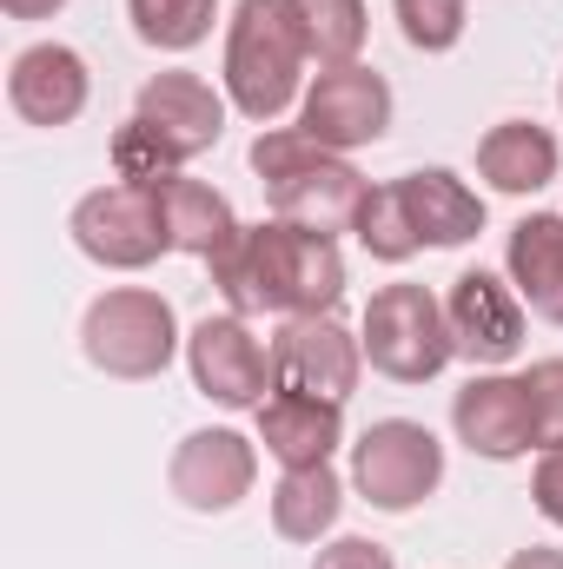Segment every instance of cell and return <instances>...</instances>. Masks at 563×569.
<instances>
[{
  "instance_id": "6da1fadb",
  "label": "cell",
  "mask_w": 563,
  "mask_h": 569,
  "mask_svg": "<svg viewBox=\"0 0 563 569\" xmlns=\"http://www.w3.org/2000/svg\"><path fill=\"white\" fill-rule=\"evenodd\" d=\"M213 284L239 318H253V311L312 318V311H338L345 252H338V239H325L312 226L259 219V226H239V239L213 259Z\"/></svg>"
},
{
  "instance_id": "7a4b0ae2",
  "label": "cell",
  "mask_w": 563,
  "mask_h": 569,
  "mask_svg": "<svg viewBox=\"0 0 563 569\" xmlns=\"http://www.w3.org/2000/svg\"><path fill=\"white\" fill-rule=\"evenodd\" d=\"M253 172L273 199V219H292V226H312L325 239L352 232L358 226V206H365V179L345 152L318 146L312 133L298 127H273L253 140Z\"/></svg>"
},
{
  "instance_id": "3957f363",
  "label": "cell",
  "mask_w": 563,
  "mask_h": 569,
  "mask_svg": "<svg viewBox=\"0 0 563 569\" xmlns=\"http://www.w3.org/2000/svg\"><path fill=\"white\" fill-rule=\"evenodd\" d=\"M305 87V40L292 0H239L226 20V100L246 120H279Z\"/></svg>"
},
{
  "instance_id": "277c9868",
  "label": "cell",
  "mask_w": 563,
  "mask_h": 569,
  "mask_svg": "<svg viewBox=\"0 0 563 569\" xmlns=\"http://www.w3.org/2000/svg\"><path fill=\"white\" fill-rule=\"evenodd\" d=\"M80 351L93 371L107 378H127V385H146L172 365L179 351V318L159 291L146 284H120V291H100L80 318Z\"/></svg>"
},
{
  "instance_id": "5b68a950",
  "label": "cell",
  "mask_w": 563,
  "mask_h": 569,
  "mask_svg": "<svg viewBox=\"0 0 563 569\" xmlns=\"http://www.w3.org/2000/svg\"><path fill=\"white\" fill-rule=\"evenodd\" d=\"M358 345H365L372 371H385L392 385H431L457 358L444 298H431V284H385V291H372Z\"/></svg>"
},
{
  "instance_id": "8992f818",
  "label": "cell",
  "mask_w": 563,
  "mask_h": 569,
  "mask_svg": "<svg viewBox=\"0 0 563 569\" xmlns=\"http://www.w3.org/2000/svg\"><path fill=\"white\" fill-rule=\"evenodd\" d=\"M73 246L107 266V272H146L152 259L172 252V226H166V206H159V186H134V179H113L100 192H87L67 219Z\"/></svg>"
},
{
  "instance_id": "52a82bcc",
  "label": "cell",
  "mask_w": 563,
  "mask_h": 569,
  "mask_svg": "<svg viewBox=\"0 0 563 569\" xmlns=\"http://www.w3.org/2000/svg\"><path fill=\"white\" fill-rule=\"evenodd\" d=\"M437 483H444V443L412 418H385L352 443V490L385 517L418 510Z\"/></svg>"
},
{
  "instance_id": "ba28073f",
  "label": "cell",
  "mask_w": 563,
  "mask_h": 569,
  "mask_svg": "<svg viewBox=\"0 0 563 569\" xmlns=\"http://www.w3.org/2000/svg\"><path fill=\"white\" fill-rule=\"evenodd\" d=\"M186 365H192L199 398H213L219 411H259V405L279 391V378H273V345H259L239 311L199 318L192 338H186Z\"/></svg>"
},
{
  "instance_id": "9c48e42d",
  "label": "cell",
  "mask_w": 563,
  "mask_h": 569,
  "mask_svg": "<svg viewBox=\"0 0 563 569\" xmlns=\"http://www.w3.org/2000/svg\"><path fill=\"white\" fill-rule=\"evenodd\" d=\"M358 371H365V345H358L332 311L285 318L279 338H273V378H279V391L345 405V398L358 391Z\"/></svg>"
},
{
  "instance_id": "30bf717a",
  "label": "cell",
  "mask_w": 563,
  "mask_h": 569,
  "mask_svg": "<svg viewBox=\"0 0 563 569\" xmlns=\"http://www.w3.org/2000/svg\"><path fill=\"white\" fill-rule=\"evenodd\" d=\"M298 133H312L332 152H358L392 133V87L372 67H332L298 100Z\"/></svg>"
},
{
  "instance_id": "8fae6325",
  "label": "cell",
  "mask_w": 563,
  "mask_h": 569,
  "mask_svg": "<svg viewBox=\"0 0 563 569\" xmlns=\"http://www.w3.org/2000/svg\"><path fill=\"white\" fill-rule=\"evenodd\" d=\"M444 318H451L457 358H471L477 371H497V365H511L524 351V298H517V284H504L484 266L451 279Z\"/></svg>"
},
{
  "instance_id": "7c38bea8",
  "label": "cell",
  "mask_w": 563,
  "mask_h": 569,
  "mask_svg": "<svg viewBox=\"0 0 563 569\" xmlns=\"http://www.w3.org/2000/svg\"><path fill=\"white\" fill-rule=\"evenodd\" d=\"M253 477H259V450L239 430H192L166 463L172 497L186 510H199V517H226L233 503H246Z\"/></svg>"
},
{
  "instance_id": "4fadbf2b",
  "label": "cell",
  "mask_w": 563,
  "mask_h": 569,
  "mask_svg": "<svg viewBox=\"0 0 563 569\" xmlns=\"http://www.w3.org/2000/svg\"><path fill=\"white\" fill-rule=\"evenodd\" d=\"M451 430L471 457L491 463H517L524 450H537V425H531V391L524 378L504 371H477L457 398H451Z\"/></svg>"
},
{
  "instance_id": "5bb4252c",
  "label": "cell",
  "mask_w": 563,
  "mask_h": 569,
  "mask_svg": "<svg viewBox=\"0 0 563 569\" xmlns=\"http://www.w3.org/2000/svg\"><path fill=\"white\" fill-rule=\"evenodd\" d=\"M87 93H93V73L73 47L60 40H33L13 53L7 67V107L27 120V127H73L87 113Z\"/></svg>"
},
{
  "instance_id": "9a60e30c",
  "label": "cell",
  "mask_w": 563,
  "mask_h": 569,
  "mask_svg": "<svg viewBox=\"0 0 563 569\" xmlns=\"http://www.w3.org/2000/svg\"><path fill=\"white\" fill-rule=\"evenodd\" d=\"M134 113L179 159L213 152L219 133H226V93H213V80H199V73H152L140 87V100H134Z\"/></svg>"
},
{
  "instance_id": "2e32d148",
  "label": "cell",
  "mask_w": 563,
  "mask_h": 569,
  "mask_svg": "<svg viewBox=\"0 0 563 569\" xmlns=\"http://www.w3.org/2000/svg\"><path fill=\"white\" fill-rule=\"evenodd\" d=\"M259 443L279 457L285 470L332 463V450L345 443V405L298 398V391H273V398L259 405Z\"/></svg>"
},
{
  "instance_id": "e0dca14e",
  "label": "cell",
  "mask_w": 563,
  "mask_h": 569,
  "mask_svg": "<svg viewBox=\"0 0 563 569\" xmlns=\"http://www.w3.org/2000/svg\"><path fill=\"white\" fill-rule=\"evenodd\" d=\"M504 272L544 325H563V212H531L511 226Z\"/></svg>"
},
{
  "instance_id": "ac0fdd59",
  "label": "cell",
  "mask_w": 563,
  "mask_h": 569,
  "mask_svg": "<svg viewBox=\"0 0 563 569\" xmlns=\"http://www.w3.org/2000/svg\"><path fill=\"white\" fill-rule=\"evenodd\" d=\"M405 206H412V226H418L424 246L451 252V246H471L484 232V199L451 172V166H424V172H405Z\"/></svg>"
},
{
  "instance_id": "d6986e66",
  "label": "cell",
  "mask_w": 563,
  "mask_h": 569,
  "mask_svg": "<svg viewBox=\"0 0 563 569\" xmlns=\"http://www.w3.org/2000/svg\"><path fill=\"white\" fill-rule=\"evenodd\" d=\"M563 166V146L557 133H544L537 120H504V127H491L484 140H477V172L497 186V192H544L551 179H557Z\"/></svg>"
},
{
  "instance_id": "ffe728a7",
  "label": "cell",
  "mask_w": 563,
  "mask_h": 569,
  "mask_svg": "<svg viewBox=\"0 0 563 569\" xmlns=\"http://www.w3.org/2000/svg\"><path fill=\"white\" fill-rule=\"evenodd\" d=\"M159 206H166V226H172V252H192V259H219L233 239H239V219H233V199L206 179H159Z\"/></svg>"
},
{
  "instance_id": "44dd1931",
  "label": "cell",
  "mask_w": 563,
  "mask_h": 569,
  "mask_svg": "<svg viewBox=\"0 0 563 569\" xmlns=\"http://www.w3.org/2000/svg\"><path fill=\"white\" fill-rule=\"evenodd\" d=\"M338 510H345V483L332 463H312V470H285L279 490H273V530L285 543H318L338 530Z\"/></svg>"
},
{
  "instance_id": "7402d4cb",
  "label": "cell",
  "mask_w": 563,
  "mask_h": 569,
  "mask_svg": "<svg viewBox=\"0 0 563 569\" xmlns=\"http://www.w3.org/2000/svg\"><path fill=\"white\" fill-rule=\"evenodd\" d=\"M305 60H318V73L332 67H358L365 53V0H292Z\"/></svg>"
},
{
  "instance_id": "603a6c76",
  "label": "cell",
  "mask_w": 563,
  "mask_h": 569,
  "mask_svg": "<svg viewBox=\"0 0 563 569\" xmlns=\"http://www.w3.org/2000/svg\"><path fill=\"white\" fill-rule=\"evenodd\" d=\"M352 232H358V246H365L378 266H405L412 252H424V239H418V226H412V206H405V186H398V179L365 192Z\"/></svg>"
},
{
  "instance_id": "cb8c5ba5",
  "label": "cell",
  "mask_w": 563,
  "mask_h": 569,
  "mask_svg": "<svg viewBox=\"0 0 563 569\" xmlns=\"http://www.w3.org/2000/svg\"><path fill=\"white\" fill-rule=\"evenodd\" d=\"M127 20H134V33H140L146 47H159V53H192V47L213 33L219 0H127Z\"/></svg>"
},
{
  "instance_id": "d4e9b609",
  "label": "cell",
  "mask_w": 563,
  "mask_h": 569,
  "mask_svg": "<svg viewBox=\"0 0 563 569\" xmlns=\"http://www.w3.org/2000/svg\"><path fill=\"white\" fill-rule=\"evenodd\" d=\"M179 166H186V159L159 140L140 113L113 133V172H120V179H134V186H159V179H172Z\"/></svg>"
},
{
  "instance_id": "484cf974",
  "label": "cell",
  "mask_w": 563,
  "mask_h": 569,
  "mask_svg": "<svg viewBox=\"0 0 563 569\" xmlns=\"http://www.w3.org/2000/svg\"><path fill=\"white\" fill-rule=\"evenodd\" d=\"M398 13V33L418 47V53H451L464 40V0H392Z\"/></svg>"
},
{
  "instance_id": "4316f807",
  "label": "cell",
  "mask_w": 563,
  "mask_h": 569,
  "mask_svg": "<svg viewBox=\"0 0 563 569\" xmlns=\"http://www.w3.org/2000/svg\"><path fill=\"white\" fill-rule=\"evenodd\" d=\"M531 391V425H537V450H563V358H537L524 371Z\"/></svg>"
},
{
  "instance_id": "83f0119b",
  "label": "cell",
  "mask_w": 563,
  "mask_h": 569,
  "mask_svg": "<svg viewBox=\"0 0 563 569\" xmlns=\"http://www.w3.org/2000/svg\"><path fill=\"white\" fill-rule=\"evenodd\" d=\"M312 569H398V563H392V550L372 543V537H338V543L318 550V563Z\"/></svg>"
},
{
  "instance_id": "f1b7e54d",
  "label": "cell",
  "mask_w": 563,
  "mask_h": 569,
  "mask_svg": "<svg viewBox=\"0 0 563 569\" xmlns=\"http://www.w3.org/2000/svg\"><path fill=\"white\" fill-rule=\"evenodd\" d=\"M531 497H537V510L563 530V450H544V457H537V470H531Z\"/></svg>"
},
{
  "instance_id": "f546056e",
  "label": "cell",
  "mask_w": 563,
  "mask_h": 569,
  "mask_svg": "<svg viewBox=\"0 0 563 569\" xmlns=\"http://www.w3.org/2000/svg\"><path fill=\"white\" fill-rule=\"evenodd\" d=\"M504 569H563V550H551V543H531V550H517Z\"/></svg>"
},
{
  "instance_id": "4dcf8cb0",
  "label": "cell",
  "mask_w": 563,
  "mask_h": 569,
  "mask_svg": "<svg viewBox=\"0 0 563 569\" xmlns=\"http://www.w3.org/2000/svg\"><path fill=\"white\" fill-rule=\"evenodd\" d=\"M0 7H7L13 20H47V13H60L67 0H0Z\"/></svg>"
},
{
  "instance_id": "1f68e13d",
  "label": "cell",
  "mask_w": 563,
  "mask_h": 569,
  "mask_svg": "<svg viewBox=\"0 0 563 569\" xmlns=\"http://www.w3.org/2000/svg\"><path fill=\"white\" fill-rule=\"evenodd\" d=\"M557 100H563V87H557Z\"/></svg>"
}]
</instances>
